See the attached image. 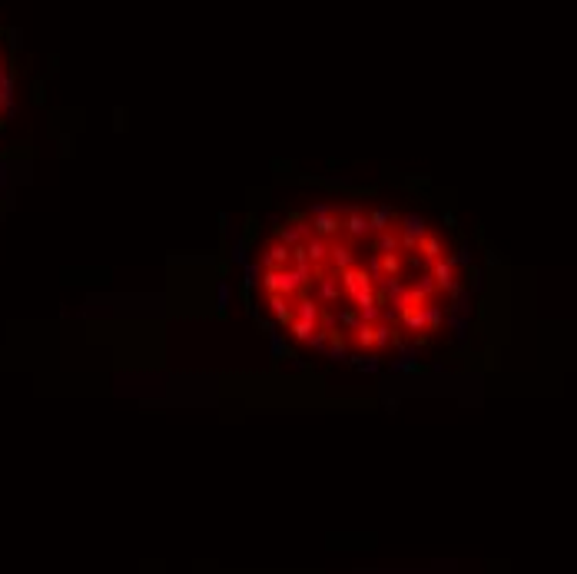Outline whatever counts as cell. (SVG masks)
Masks as SVG:
<instances>
[{
	"mask_svg": "<svg viewBox=\"0 0 577 574\" xmlns=\"http://www.w3.org/2000/svg\"><path fill=\"white\" fill-rule=\"evenodd\" d=\"M475 262L455 229L388 199H322L259 236L249 286L295 348L335 362H405L465 329Z\"/></svg>",
	"mask_w": 577,
	"mask_h": 574,
	"instance_id": "cell-1",
	"label": "cell"
}]
</instances>
